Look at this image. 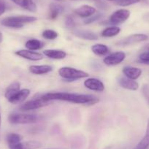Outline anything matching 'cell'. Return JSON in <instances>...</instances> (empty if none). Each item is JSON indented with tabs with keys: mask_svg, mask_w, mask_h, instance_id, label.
Wrapping results in <instances>:
<instances>
[{
	"mask_svg": "<svg viewBox=\"0 0 149 149\" xmlns=\"http://www.w3.org/2000/svg\"><path fill=\"white\" fill-rule=\"evenodd\" d=\"M41 97L48 102L52 100L70 102L74 104H82L92 105L99 102L97 97L91 94H79L68 92H52L41 94Z\"/></svg>",
	"mask_w": 149,
	"mask_h": 149,
	"instance_id": "1",
	"label": "cell"
},
{
	"mask_svg": "<svg viewBox=\"0 0 149 149\" xmlns=\"http://www.w3.org/2000/svg\"><path fill=\"white\" fill-rule=\"evenodd\" d=\"M37 20L36 17L27 16V15H17L10 16L3 18L1 21V24L4 26L13 29H21L25 24L34 22Z\"/></svg>",
	"mask_w": 149,
	"mask_h": 149,
	"instance_id": "2",
	"label": "cell"
},
{
	"mask_svg": "<svg viewBox=\"0 0 149 149\" xmlns=\"http://www.w3.org/2000/svg\"><path fill=\"white\" fill-rule=\"evenodd\" d=\"M58 74L63 79L69 81H74L88 76V74L86 72L70 67H63L60 68L58 70Z\"/></svg>",
	"mask_w": 149,
	"mask_h": 149,
	"instance_id": "3",
	"label": "cell"
},
{
	"mask_svg": "<svg viewBox=\"0 0 149 149\" xmlns=\"http://www.w3.org/2000/svg\"><path fill=\"white\" fill-rule=\"evenodd\" d=\"M38 116L34 114L12 113L8 117V120L13 124H26L35 123L38 121Z\"/></svg>",
	"mask_w": 149,
	"mask_h": 149,
	"instance_id": "4",
	"label": "cell"
},
{
	"mask_svg": "<svg viewBox=\"0 0 149 149\" xmlns=\"http://www.w3.org/2000/svg\"><path fill=\"white\" fill-rule=\"evenodd\" d=\"M49 102H50L43 100L40 95V97H36V98L29 100V101L26 102L24 104H21L20 106L19 109L21 111H29V110H36V109L40 108V107H44V106L48 105Z\"/></svg>",
	"mask_w": 149,
	"mask_h": 149,
	"instance_id": "5",
	"label": "cell"
},
{
	"mask_svg": "<svg viewBox=\"0 0 149 149\" xmlns=\"http://www.w3.org/2000/svg\"><path fill=\"white\" fill-rule=\"evenodd\" d=\"M130 16V11L126 9L118 10L110 15L109 22L113 24H119L127 21Z\"/></svg>",
	"mask_w": 149,
	"mask_h": 149,
	"instance_id": "6",
	"label": "cell"
},
{
	"mask_svg": "<svg viewBox=\"0 0 149 149\" xmlns=\"http://www.w3.org/2000/svg\"><path fill=\"white\" fill-rule=\"evenodd\" d=\"M148 38V37L145 34H134L126 37L122 40H120L116 44L118 45H122V46L134 45V44L147 40Z\"/></svg>",
	"mask_w": 149,
	"mask_h": 149,
	"instance_id": "7",
	"label": "cell"
},
{
	"mask_svg": "<svg viewBox=\"0 0 149 149\" xmlns=\"http://www.w3.org/2000/svg\"><path fill=\"white\" fill-rule=\"evenodd\" d=\"M125 53L122 52V51H118V52L113 53V54L104 57V58L103 59V62L107 66H116L121 64L125 59Z\"/></svg>",
	"mask_w": 149,
	"mask_h": 149,
	"instance_id": "8",
	"label": "cell"
},
{
	"mask_svg": "<svg viewBox=\"0 0 149 149\" xmlns=\"http://www.w3.org/2000/svg\"><path fill=\"white\" fill-rule=\"evenodd\" d=\"M84 86L91 91L98 92H102L104 90V84L97 78H88L84 81Z\"/></svg>",
	"mask_w": 149,
	"mask_h": 149,
	"instance_id": "9",
	"label": "cell"
},
{
	"mask_svg": "<svg viewBox=\"0 0 149 149\" xmlns=\"http://www.w3.org/2000/svg\"><path fill=\"white\" fill-rule=\"evenodd\" d=\"M15 54L18 56L31 61H40L43 58V56L41 54L29 50H19L15 52Z\"/></svg>",
	"mask_w": 149,
	"mask_h": 149,
	"instance_id": "10",
	"label": "cell"
},
{
	"mask_svg": "<svg viewBox=\"0 0 149 149\" xmlns=\"http://www.w3.org/2000/svg\"><path fill=\"white\" fill-rule=\"evenodd\" d=\"M96 13V9L90 5H83L74 10V13L81 18H88L91 15H94Z\"/></svg>",
	"mask_w": 149,
	"mask_h": 149,
	"instance_id": "11",
	"label": "cell"
},
{
	"mask_svg": "<svg viewBox=\"0 0 149 149\" xmlns=\"http://www.w3.org/2000/svg\"><path fill=\"white\" fill-rule=\"evenodd\" d=\"M13 3L29 12L34 13L37 10V7L33 0H11Z\"/></svg>",
	"mask_w": 149,
	"mask_h": 149,
	"instance_id": "12",
	"label": "cell"
},
{
	"mask_svg": "<svg viewBox=\"0 0 149 149\" xmlns=\"http://www.w3.org/2000/svg\"><path fill=\"white\" fill-rule=\"evenodd\" d=\"M123 73L125 74L127 78L132 80H137L140 78L142 74V70L137 67H131V66H126L123 68Z\"/></svg>",
	"mask_w": 149,
	"mask_h": 149,
	"instance_id": "13",
	"label": "cell"
},
{
	"mask_svg": "<svg viewBox=\"0 0 149 149\" xmlns=\"http://www.w3.org/2000/svg\"><path fill=\"white\" fill-rule=\"evenodd\" d=\"M118 84L122 88L125 89L131 90V91H136L138 89L139 84L134 80L130 79L127 77H122L118 79Z\"/></svg>",
	"mask_w": 149,
	"mask_h": 149,
	"instance_id": "14",
	"label": "cell"
},
{
	"mask_svg": "<svg viewBox=\"0 0 149 149\" xmlns=\"http://www.w3.org/2000/svg\"><path fill=\"white\" fill-rule=\"evenodd\" d=\"M30 90L27 88H24L22 90H20L16 94L11 97L8 101L12 104H19V103L23 102L27 97L29 96Z\"/></svg>",
	"mask_w": 149,
	"mask_h": 149,
	"instance_id": "15",
	"label": "cell"
},
{
	"mask_svg": "<svg viewBox=\"0 0 149 149\" xmlns=\"http://www.w3.org/2000/svg\"><path fill=\"white\" fill-rule=\"evenodd\" d=\"M74 34L76 37L87 40H98V35L96 33L88 30H75Z\"/></svg>",
	"mask_w": 149,
	"mask_h": 149,
	"instance_id": "16",
	"label": "cell"
},
{
	"mask_svg": "<svg viewBox=\"0 0 149 149\" xmlns=\"http://www.w3.org/2000/svg\"><path fill=\"white\" fill-rule=\"evenodd\" d=\"M44 55L52 59H63L67 56V53L61 50L47 49L43 51Z\"/></svg>",
	"mask_w": 149,
	"mask_h": 149,
	"instance_id": "17",
	"label": "cell"
},
{
	"mask_svg": "<svg viewBox=\"0 0 149 149\" xmlns=\"http://www.w3.org/2000/svg\"><path fill=\"white\" fill-rule=\"evenodd\" d=\"M29 70L34 74H43L52 71L53 67L50 65H31Z\"/></svg>",
	"mask_w": 149,
	"mask_h": 149,
	"instance_id": "18",
	"label": "cell"
},
{
	"mask_svg": "<svg viewBox=\"0 0 149 149\" xmlns=\"http://www.w3.org/2000/svg\"><path fill=\"white\" fill-rule=\"evenodd\" d=\"M21 90V84L18 81L12 83L7 88L5 91V97L8 100H9L11 97H13L15 94H16L18 91Z\"/></svg>",
	"mask_w": 149,
	"mask_h": 149,
	"instance_id": "19",
	"label": "cell"
},
{
	"mask_svg": "<svg viewBox=\"0 0 149 149\" xmlns=\"http://www.w3.org/2000/svg\"><path fill=\"white\" fill-rule=\"evenodd\" d=\"M62 6L57 4L52 3L49 6V14H48V18L50 20H55L58 18V15L63 12Z\"/></svg>",
	"mask_w": 149,
	"mask_h": 149,
	"instance_id": "20",
	"label": "cell"
},
{
	"mask_svg": "<svg viewBox=\"0 0 149 149\" xmlns=\"http://www.w3.org/2000/svg\"><path fill=\"white\" fill-rule=\"evenodd\" d=\"M91 51L97 56H104L109 53V48L104 44H95L91 47Z\"/></svg>",
	"mask_w": 149,
	"mask_h": 149,
	"instance_id": "21",
	"label": "cell"
},
{
	"mask_svg": "<svg viewBox=\"0 0 149 149\" xmlns=\"http://www.w3.org/2000/svg\"><path fill=\"white\" fill-rule=\"evenodd\" d=\"M149 147V119L148 120L146 134L134 149H148Z\"/></svg>",
	"mask_w": 149,
	"mask_h": 149,
	"instance_id": "22",
	"label": "cell"
},
{
	"mask_svg": "<svg viewBox=\"0 0 149 149\" xmlns=\"http://www.w3.org/2000/svg\"><path fill=\"white\" fill-rule=\"evenodd\" d=\"M44 42L37 39H31L26 42V48L29 51H37L44 46Z\"/></svg>",
	"mask_w": 149,
	"mask_h": 149,
	"instance_id": "23",
	"label": "cell"
},
{
	"mask_svg": "<svg viewBox=\"0 0 149 149\" xmlns=\"http://www.w3.org/2000/svg\"><path fill=\"white\" fill-rule=\"evenodd\" d=\"M121 31V29L118 26H110L104 29L101 33V35L104 37H112L118 35Z\"/></svg>",
	"mask_w": 149,
	"mask_h": 149,
	"instance_id": "24",
	"label": "cell"
},
{
	"mask_svg": "<svg viewBox=\"0 0 149 149\" xmlns=\"http://www.w3.org/2000/svg\"><path fill=\"white\" fill-rule=\"evenodd\" d=\"M22 140V136L16 133H10L7 136V142H8V146L14 143H19Z\"/></svg>",
	"mask_w": 149,
	"mask_h": 149,
	"instance_id": "25",
	"label": "cell"
},
{
	"mask_svg": "<svg viewBox=\"0 0 149 149\" xmlns=\"http://www.w3.org/2000/svg\"><path fill=\"white\" fill-rule=\"evenodd\" d=\"M42 37L47 40H55L58 37V33L55 31L54 30L51 29H46L42 32Z\"/></svg>",
	"mask_w": 149,
	"mask_h": 149,
	"instance_id": "26",
	"label": "cell"
},
{
	"mask_svg": "<svg viewBox=\"0 0 149 149\" xmlns=\"http://www.w3.org/2000/svg\"><path fill=\"white\" fill-rule=\"evenodd\" d=\"M142 1H143V0H118L117 2H114V4L118 5V6L126 7L130 6L131 5H134V4L136 3H139Z\"/></svg>",
	"mask_w": 149,
	"mask_h": 149,
	"instance_id": "27",
	"label": "cell"
},
{
	"mask_svg": "<svg viewBox=\"0 0 149 149\" xmlns=\"http://www.w3.org/2000/svg\"><path fill=\"white\" fill-rule=\"evenodd\" d=\"M25 149H37L41 146V143L37 141L23 142Z\"/></svg>",
	"mask_w": 149,
	"mask_h": 149,
	"instance_id": "28",
	"label": "cell"
},
{
	"mask_svg": "<svg viewBox=\"0 0 149 149\" xmlns=\"http://www.w3.org/2000/svg\"><path fill=\"white\" fill-rule=\"evenodd\" d=\"M102 17V13H97L96 15H93L91 16L88 17L84 21V24H91L92 23L95 22L97 20H99L100 18H101Z\"/></svg>",
	"mask_w": 149,
	"mask_h": 149,
	"instance_id": "29",
	"label": "cell"
},
{
	"mask_svg": "<svg viewBox=\"0 0 149 149\" xmlns=\"http://www.w3.org/2000/svg\"><path fill=\"white\" fill-rule=\"evenodd\" d=\"M139 60H140V62H142L143 64H149V51H146V52H143L139 56Z\"/></svg>",
	"mask_w": 149,
	"mask_h": 149,
	"instance_id": "30",
	"label": "cell"
},
{
	"mask_svg": "<svg viewBox=\"0 0 149 149\" xmlns=\"http://www.w3.org/2000/svg\"><path fill=\"white\" fill-rule=\"evenodd\" d=\"M8 146H9L10 149H25L23 142H19V143L9 145Z\"/></svg>",
	"mask_w": 149,
	"mask_h": 149,
	"instance_id": "31",
	"label": "cell"
},
{
	"mask_svg": "<svg viewBox=\"0 0 149 149\" xmlns=\"http://www.w3.org/2000/svg\"><path fill=\"white\" fill-rule=\"evenodd\" d=\"M65 24L66 25H67V26L70 27V28H72V27H74V26L75 25L74 20H73V18H72L71 16L67 17L65 21Z\"/></svg>",
	"mask_w": 149,
	"mask_h": 149,
	"instance_id": "32",
	"label": "cell"
},
{
	"mask_svg": "<svg viewBox=\"0 0 149 149\" xmlns=\"http://www.w3.org/2000/svg\"><path fill=\"white\" fill-rule=\"evenodd\" d=\"M6 10V4L4 0H0V16L3 15Z\"/></svg>",
	"mask_w": 149,
	"mask_h": 149,
	"instance_id": "33",
	"label": "cell"
},
{
	"mask_svg": "<svg viewBox=\"0 0 149 149\" xmlns=\"http://www.w3.org/2000/svg\"><path fill=\"white\" fill-rule=\"evenodd\" d=\"M143 92H144L145 96L149 101V88L148 87H144L143 88Z\"/></svg>",
	"mask_w": 149,
	"mask_h": 149,
	"instance_id": "34",
	"label": "cell"
},
{
	"mask_svg": "<svg viewBox=\"0 0 149 149\" xmlns=\"http://www.w3.org/2000/svg\"><path fill=\"white\" fill-rule=\"evenodd\" d=\"M145 48H146V49L147 50V51H149V44H148V45H146V46L145 47Z\"/></svg>",
	"mask_w": 149,
	"mask_h": 149,
	"instance_id": "35",
	"label": "cell"
},
{
	"mask_svg": "<svg viewBox=\"0 0 149 149\" xmlns=\"http://www.w3.org/2000/svg\"><path fill=\"white\" fill-rule=\"evenodd\" d=\"M107 1H109V2H117V1H118V0H107Z\"/></svg>",
	"mask_w": 149,
	"mask_h": 149,
	"instance_id": "36",
	"label": "cell"
},
{
	"mask_svg": "<svg viewBox=\"0 0 149 149\" xmlns=\"http://www.w3.org/2000/svg\"><path fill=\"white\" fill-rule=\"evenodd\" d=\"M1 124H2V117H1V114H0V127H1Z\"/></svg>",
	"mask_w": 149,
	"mask_h": 149,
	"instance_id": "37",
	"label": "cell"
},
{
	"mask_svg": "<svg viewBox=\"0 0 149 149\" xmlns=\"http://www.w3.org/2000/svg\"><path fill=\"white\" fill-rule=\"evenodd\" d=\"M94 1H95V2H102L101 0H94Z\"/></svg>",
	"mask_w": 149,
	"mask_h": 149,
	"instance_id": "38",
	"label": "cell"
},
{
	"mask_svg": "<svg viewBox=\"0 0 149 149\" xmlns=\"http://www.w3.org/2000/svg\"><path fill=\"white\" fill-rule=\"evenodd\" d=\"M47 149H56V148H47Z\"/></svg>",
	"mask_w": 149,
	"mask_h": 149,
	"instance_id": "39",
	"label": "cell"
},
{
	"mask_svg": "<svg viewBox=\"0 0 149 149\" xmlns=\"http://www.w3.org/2000/svg\"><path fill=\"white\" fill-rule=\"evenodd\" d=\"M57 1H59V0H57Z\"/></svg>",
	"mask_w": 149,
	"mask_h": 149,
	"instance_id": "40",
	"label": "cell"
}]
</instances>
